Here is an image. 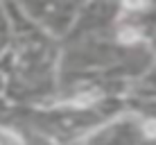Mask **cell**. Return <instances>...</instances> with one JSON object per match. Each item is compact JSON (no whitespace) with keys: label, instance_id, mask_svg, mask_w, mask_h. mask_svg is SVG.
<instances>
[{"label":"cell","instance_id":"cell-1","mask_svg":"<svg viewBox=\"0 0 156 145\" xmlns=\"http://www.w3.org/2000/svg\"><path fill=\"white\" fill-rule=\"evenodd\" d=\"M0 145H23L20 136L7 127H0Z\"/></svg>","mask_w":156,"mask_h":145},{"label":"cell","instance_id":"cell-3","mask_svg":"<svg viewBox=\"0 0 156 145\" xmlns=\"http://www.w3.org/2000/svg\"><path fill=\"white\" fill-rule=\"evenodd\" d=\"M145 134L149 138H156V120H147L145 122Z\"/></svg>","mask_w":156,"mask_h":145},{"label":"cell","instance_id":"cell-2","mask_svg":"<svg viewBox=\"0 0 156 145\" xmlns=\"http://www.w3.org/2000/svg\"><path fill=\"white\" fill-rule=\"evenodd\" d=\"M120 41H122V43H136V41H138V32L136 30H122L120 32Z\"/></svg>","mask_w":156,"mask_h":145}]
</instances>
